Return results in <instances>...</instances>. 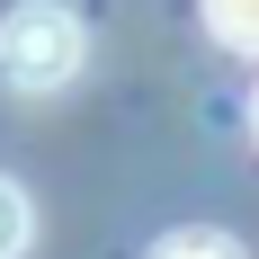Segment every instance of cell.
<instances>
[{
	"instance_id": "obj_1",
	"label": "cell",
	"mask_w": 259,
	"mask_h": 259,
	"mask_svg": "<svg viewBox=\"0 0 259 259\" xmlns=\"http://www.w3.org/2000/svg\"><path fill=\"white\" fill-rule=\"evenodd\" d=\"M80 54H90V36H80L72 9L27 0V9L0 18V80H9V90H63V80L80 72Z\"/></svg>"
},
{
	"instance_id": "obj_2",
	"label": "cell",
	"mask_w": 259,
	"mask_h": 259,
	"mask_svg": "<svg viewBox=\"0 0 259 259\" xmlns=\"http://www.w3.org/2000/svg\"><path fill=\"white\" fill-rule=\"evenodd\" d=\"M206 27L233 54H259V0H206Z\"/></svg>"
},
{
	"instance_id": "obj_3",
	"label": "cell",
	"mask_w": 259,
	"mask_h": 259,
	"mask_svg": "<svg viewBox=\"0 0 259 259\" xmlns=\"http://www.w3.org/2000/svg\"><path fill=\"white\" fill-rule=\"evenodd\" d=\"M152 259H250V250H241L233 233H170Z\"/></svg>"
},
{
	"instance_id": "obj_4",
	"label": "cell",
	"mask_w": 259,
	"mask_h": 259,
	"mask_svg": "<svg viewBox=\"0 0 259 259\" xmlns=\"http://www.w3.org/2000/svg\"><path fill=\"white\" fill-rule=\"evenodd\" d=\"M18 250H27V188L0 179V259H18Z\"/></svg>"
},
{
	"instance_id": "obj_5",
	"label": "cell",
	"mask_w": 259,
	"mask_h": 259,
	"mask_svg": "<svg viewBox=\"0 0 259 259\" xmlns=\"http://www.w3.org/2000/svg\"><path fill=\"white\" fill-rule=\"evenodd\" d=\"M250 125H259V90H250Z\"/></svg>"
}]
</instances>
